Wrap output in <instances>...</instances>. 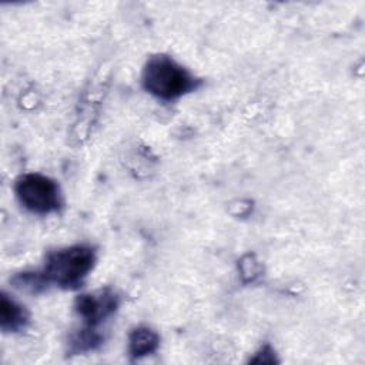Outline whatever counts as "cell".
Wrapping results in <instances>:
<instances>
[{
    "label": "cell",
    "instance_id": "6da1fadb",
    "mask_svg": "<svg viewBox=\"0 0 365 365\" xmlns=\"http://www.w3.org/2000/svg\"><path fill=\"white\" fill-rule=\"evenodd\" d=\"M141 83L147 93L163 101L177 100L200 86L198 78L165 54H155L147 60Z\"/></svg>",
    "mask_w": 365,
    "mask_h": 365
},
{
    "label": "cell",
    "instance_id": "277c9868",
    "mask_svg": "<svg viewBox=\"0 0 365 365\" xmlns=\"http://www.w3.org/2000/svg\"><path fill=\"white\" fill-rule=\"evenodd\" d=\"M118 304L120 299L114 291L100 289L78 295L74 302V309L86 327L97 328L106 318L115 312Z\"/></svg>",
    "mask_w": 365,
    "mask_h": 365
},
{
    "label": "cell",
    "instance_id": "5b68a950",
    "mask_svg": "<svg viewBox=\"0 0 365 365\" xmlns=\"http://www.w3.org/2000/svg\"><path fill=\"white\" fill-rule=\"evenodd\" d=\"M29 321L27 311L6 292L0 298V328L4 332H17L26 327Z\"/></svg>",
    "mask_w": 365,
    "mask_h": 365
},
{
    "label": "cell",
    "instance_id": "3957f363",
    "mask_svg": "<svg viewBox=\"0 0 365 365\" xmlns=\"http://www.w3.org/2000/svg\"><path fill=\"white\" fill-rule=\"evenodd\" d=\"M14 194L26 210L38 215L56 212L63 205L58 184L38 173L20 175L14 182Z\"/></svg>",
    "mask_w": 365,
    "mask_h": 365
},
{
    "label": "cell",
    "instance_id": "7a4b0ae2",
    "mask_svg": "<svg viewBox=\"0 0 365 365\" xmlns=\"http://www.w3.org/2000/svg\"><path fill=\"white\" fill-rule=\"evenodd\" d=\"M96 265V251L91 245L76 244L51 251L40 271L46 284L64 289L78 288Z\"/></svg>",
    "mask_w": 365,
    "mask_h": 365
},
{
    "label": "cell",
    "instance_id": "52a82bcc",
    "mask_svg": "<svg viewBox=\"0 0 365 365\" xmlns=\"http://www.w3.org/2000/svg\"><path fill=\"white\" fill-rule=\"evenodd\" d=\"M103 342V335L98 334L97 328L86 327L71 334L68 339V352L71 354H83L88 351H94Z\"/></svg>",
    "mask_w": 365,
    "mask_h": 365
},
{
    "label": "cell",
    "instance_id": "8992f818",
    "mask_svg": "<svg viewBox=\"0 0 365 365\" xmlns=\"http://www.w3.org/2000/svg\"><path fill=\"white\" fill-rule=\"evenodd\" d=\"M158 345V334L147 327L135 328L128 336V354L133 359H138L155 352Z\"/></svg>",
    "mask_w": 365,
    "mask_h": 365
}]
</instances>
